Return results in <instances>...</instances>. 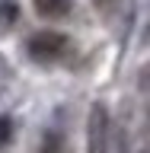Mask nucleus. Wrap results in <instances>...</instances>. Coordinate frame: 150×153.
I'll use <instances>...</instances> for the list:
<instances>
[{"label": "nucleus", "instance_id": "f257e3e1", "mask_svg": "<svg viewBox=\"0 0 150 153\" xmlns=\"http://www.w3.org/2000/svg\"><path fill=\"white\" fill-rule=\"evenodd\" d=\"M67 51V38L61 32H35L29 38V54L35 57L38 64H51Z\"/></svg>", "mask_w": 150, "mask_h": 153}, {"label": "nucleus", "instance_id": "f03ea898", "mask_svg": "<svg viewBox=\"0 0 150 153\" xmlns=\"http://www.w3.org/2000/svg\"><path fill=\"white\" fill-rule=\"evenodd\" d=\"M109 150V112L105 105L90 108V121H86V153H105Z\"/></svg>", "mask_w": 150, "mask_h": 153}, {"label": "nucleus", "instance_id": "7ed1b4c3", "mask_svg": "<svg viewBox=\"0 0 150 153\" xmlns=\"http://www.w3.org/2000/svg\"><path fill=\"white\" fill-rule=\"evenodd\" d=\"M35 10L48 19H61L70 13V0H35Z\"/></svg>", "mask_w": 150, "mask_h": 153}, {"label": "nucleus", "instance_id": "20e7f679", "mask_svg": "<svg viewBox=\"0 0 150 153\" xmlns=\"http://www.w3.org/2000/svg\"><path fill=\"white\" fill-rule=\"evenodd\" d=\"M13 140V121H10L7 115H0V150Z\"/></svg>", "mask_w": 150, "mask_h": 153}, {"label": "nucleus", "instance_id": "39448f33", "mask_svg": "<svg viewBox=\"0 0 150 153\" xmlns=\"http://www.w3.org/2000/svg\"><path fill=\"white\" fill-rule=\"evenodd\" d=\"M125 3H128V0H96V10H99V13H105V16H112L115 10H122Z\"/></svg>", "mask_w": 150, "mask_h": 153}]
</instances>
